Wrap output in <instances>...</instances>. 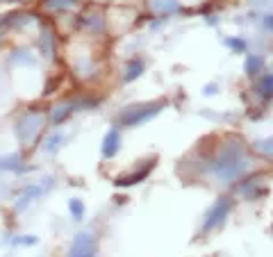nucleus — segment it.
<instances>
[{"label": "nucleus", "mask_w": 273, "mask_h": 257, "mask_svg": "<svg viewBox=\"0 0 273 257\" xmlns=\"http://www.w3.org/2000/svg\"><path fill=\"white\" fill-rule=\"evenodd\" d=\"M43 123H46V114L43 111L28 109L14 123V134H16V139L21 144H34L39 139V134H41Z\"/></svg>", "instance_id": "1"}, {"label": "nucleus", "mask_w": 273, "mask_h": 257, "mask_svg": "<svg viewBox=\"0 0 273 257\" xmlns=\"http://www.w3.org/2000/svg\"><path fill=\"white\" fill-rule=\"evenodd\" d=\"M162 107H167V100H157V103H146V105H132L125 107L119 114V123L125 128H134L139 123H146L148 119H153L155 114H159Z\"/></svg>", "instance_id": "2"}, {"label": "nucleus", "mask_w": 273, "mask_h": 257, "mask_svg": "<svg viewBox=\"0 0 273 257\" xmlns=\"http://www.w3.org/2000/svg\"><path fill=\"white\" fill-rule=\"evenodd\" d=\"M96 250H98V244H96L94 235L80 232V235H75L71 248H68V257H96Z\"/></svg>", "instance_id": "3"}, {"label": "nucleus", "mask_w": 273, "mask_h": 257, "mask_svg": "<svg viewBox=\"0 0 273 257\" xmlns=\"http://www.w3.org/2000/svg\"><path fill=\"white\" fill-rule=\"evenodd\" d=\"M230 207H232V201H230V198H219V201L214 203L212 210L207 212V219H205L203 230L207 232V230H212V227L221 225V223L228 219V212H230Z\"/></svg>", "instance_id": "4"}, {"label": "nucleus", "mask_w": 273, "mask_h": 257, "mask_svg": "<svg viewBox=\"0 0 273 257\" xmlns=\"http://www.w3.org/2000/svg\"><path fill=\"white\" fill-rule=\"evenodd\" d=\"M119 148H121V134H119V130H110V132L105 134V139H102V146H100V153H102V157L105 159H112L116 153H119Z\"/></svg>", "instance_id": "5"}, {"label": "nucleus", "mask_w": 273, "mask_h": 257, "mask_svg": "<svg viewBox=\"0 0 273 257\" xmlns=\"http://www.w3.org/2000/svg\"><path fill=\"white\" fill-rule=\"evenodd\" d=\"M246 168H248V162H243V157H241V159H237V162L223 166L221 171H216V176H219V180L221 182H230V180H235L237 176H241Z\"/></svg>", "instance_id": "6"}, {"label": "nucleus", "mask_w": 273, "mask_h": 257, "mask_svg": "<svg viewBox=\"0 0 273 257\" xmlns=\"http://www.w3.org/2000/svg\"><path fill=\"white\" fill-rule=\"evenodd\" d=\"M0 171H12V173H23L25 166H23V157L18 153L12 155H3L0 157Z\"/></svg>", "instance_id": "7"}, {"label": "nucleus", "mask_w": 273, "mask_h": 257, "mask_svg": "<svg viewBox=\"0 0 273 257\" xmlns=\"http://www.w3.org/2000/svg\"><path fill=\"white\" fill-rule=\"evenodd\" d=\"M73 105H71V100H68V103H60V105H55V107L50 109V123L52 125H62L64 123V121L68 119V116L73 114Z\"/></svg>", "instance_id": "8"}, {"label": "nucleus", "mask_w": 273, "mask_h": 257, "mask_svg": "<svg viewBox=\"0 0 273 257\" xmlns=\"http://www.w3.org/2000/svg\"><path fill=\"white\" fill-rule=\"evenodd\" d=\"M9 60H12V64H18V66H34L37 64L34 55L28 50V48H16V50H12Z\"/></svg>", "instance_id": "9"}, {"label": "nucleus", "mask_w": 273, "mask_h": 257, "mask_svg": "<svg viewBox=\"0 0 273 257\" xmlns=\"http://www.w3.org/2000/svg\"><path fill=\"white\" fill-rule=\"evenodd\" d=\"M141 73H144V62H141V60H130L128 71H125V75H123V82H132Z\"/></svg>", "instance_id": "10"}, {"label": "nucleus", "mask_w": 273, "mask_h": 257, "mask_svg": "<svg viewBox=\"0 0 273 257\" xmlns=\"http://www.w3.org/2000/svg\"><path fill=\"white\" fill-rule=\"evenodd\" d=\"M64 141H66V137L62 132H55V134H50V137L46 139V144H43V150L46 153H57L60 150V146H64Z\"/></svg>", "instance_id": "11"}, {"label": "nucleus", "mask_w": 273, "mask_h": 257, "mask_svg": "<svg viewBox=\"0 0 273 257\" xmlns=\"http://www.w3.org/2000/svg\"><path fill=\"white\" fill-rule=\"evenodd\" d=\"M150 173V166H146L144 171H139V173H132V176H125V178H116V184L119 187H130V184H137V182H141L146 176Z\"/></svg>", "instance_id": "12"}, {"label": "nucleus", "mask_w": 273, "mask_h": 257, "mask_svg": "<svg viewBox=\"0 0 273 257\" xmlns=\"http://www.w3.org/2000/svg\"><path fill=\"white\" fill-rule=\"evenodd\" d=\"M262 69H264V60H262L260 55H248L246 57V73L248 75H257Z\"/></svg>", "instance_id": "13"}, {"label": "nucleus", "mask_w": 273, "mask_h": 257, "mask_svg": "<svg viewBox=\"0 0 273 257\" xmlns=\"http://www.w3.org/2000/svg\"><path fill=\"white\" fill-rule=\"evenodd\" d=\"M41 52L48 57H52V52H55V37H52V32H43L41 35Z\"/></svg>", "instance_id": "14"}, {"label": "nucleus", "mask_w": 273, "mask_h": 257, "mask_svg": "<svg viewBox=\"0 0 273 257\" xmlns=\"http://www.w3.org/2000/svg\"><path fill=\"white\" fill-rule=\"evenodd\" d=\"M68 210H71L73 219L82 221V216H85V203H82L80 198H71V201H68Z\"/></svg>", "instance_id": "15"}, {"label": "nucleus", "mask_w": 273, "mask_h": 257, "mask_svg": "<svg viewBox=\"0 0 273 257\" xmlns=\"http://www.w3.org/2000/svg\"><path fill=\"white\" fill-rule=\"evenodd\" d=\"M77 0H43V5H46L48 9H55V12H64V9L73 7Z\"/></svg>", "instance_id": "16"}, {"label": "nucleus", "mask_w": 273, "mask_h": 257, "mask_svg": "<svg viewBox=\"0 0 273 257\" xmlns=\"http://www.w3.org/2000/svg\"><path fill=\"white\" fill-rule=\"evenodd\" d=\"M257 91H260L264 98H271V96H273V75H264V77H262V82L257 84Z\"/></svg>", "instance_id": "17"}, {"label": "nucleus", "mask_w": 273, "mask_h": 257, "mask_svg": "<svg viewBox=\"0 0 273 257\" xmlns=\"http://www.w3.org/2000/svg\"><path fill=\"white\" fill-rule=\"evenodd\" d=\"M253 148H255V153L264 155V157H273V137L264 139V141H257Z\"/></svg>", "instance_id": "18"}, {"label": "nucleus", "mask_w": 273, "mask_h": 257, "mask_svg": "<svg viewBox=\"0 0 273 257\" xmlns=\"http://www.w3.org/2000/svg\"><path fill=\"white\" fill-rule=\"evenodd\" d=\"M80 25L94 27V30H102V16H80Z\"/></svg>", "instance_id": "19"}, {"label": "nucleus", "mask_w": 273, "mask_h": 257, "mask_svg": "<svg viewBox=\"0 0 273 257\" xmlns=\"http://www.w3.org/2000/svg\"><path fill=\"white\" fill-rule=\"evenodd\" d=\"M153 7L164 9V12H175V9H178V3H175V0H157V3H155L153 0Z\"/></svg>", "instance_id": "20"}, {"label": "nucleus", "mask_w": 273, "mask_h": 257, "mask_svg": "<svg viewBox=\"0 0 273 257\" xmlns=\"http://www.w3.org/2000/svg\"><path fill=\"white\" fill-rule=\"evenodd\" d=\"M14 246H34L37 244V237H21V239H12Z\"/></svg>", "instance_id": "21"}, {"label": "nucleus", "mask_w": 273, "mask_h": 257, "mask_svg": "<svg viewBox=\"0 0 273 257\" xmlns=\"http://www.w3.org/2000/svg\"><path fill=\"white\" fill-rule=\"evenodd\" d=\"M226 43L232 48V50H246V43L241 39H226Z\"/></svg>", "instance_id": "22"}, {"label": "nucleus", "mask_w": 273, "mask_h": 257, "mask_svg": "<svg viewBox=\"0 0 273 257\" xmlns=\"http://www.w3.org/2000/svg\"><path fill=\"white\" fill-rule=\"evenodd\" d=\"M7 30H9V25H7V18H5V16H0V39L5 37V32H7Z\"/></svg>", "instance_id": "23"}, {"label": "nucleus", "mask_w": 273, "mask_h": 257, "mask_svg": "<svg viewBox=\"0 0 273 257\" xmlns=\"http://www.w3.org/2000/svg\"><path fill=\"white\" fill-rule=\"evenodd\" d=\"M205 94H216V87H214V84L205 87Z\"/></svg>", "instance_id": "24"}]
</instances>
